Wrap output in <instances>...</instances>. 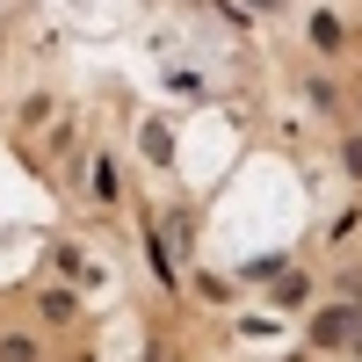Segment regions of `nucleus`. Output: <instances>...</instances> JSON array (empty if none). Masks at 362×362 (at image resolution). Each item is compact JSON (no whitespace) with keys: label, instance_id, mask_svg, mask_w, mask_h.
I'll return each mask as SVG.
<instances>
[{"label":"nucleus","instance_id":"nucleus-7","mask_svg":"<svg viewBox=\"0 0 362 362\" xmlns=\"http://www.w3.org/2000/svg\"><path fill=\"white\" fill-rule=\"evenodd\" d=\"M341 167H348V174H362V138H348V153H341Z\"/></svg>","mask_w":362,"mask_h":362},{"label":"nucleus","instance_id":"nucleus-3","mask_svg":"<svg viewBox=\"0 0 362 362\" xmlns=\"http://www.w3.org/2000/svg\"><path fill=\"white\" fill-rule=\"evenodd\" d=\"M145 160H160V167L174 160V138H167V124H145Z\"/></svg>","mask_w":362,"mask_h":362},{"label":"nucleus","instance_id":"nucleus-1","mask_svg":"<svg viewBox=\"0 0 362 362\" xmlns=\"http://www.w3.org/2000/svg\"><path fill=\"white\" fill-rule=\"evenodd\" d=\"M355 334H362V297H355V305H334V312L312 326V341H319V348H341V341H355Z\"/></svg>","mask_w":362,"mask_h":362},{"label":"nucleus","instance_id":"nucleus-6","mask_svg":"<svg viewBox=\"0 0 362 362\" xmlns=\"http://www.w3.org/2000/svg\"><path fill=\"white\" fill-rule=\"evenodd\" d=\"M95 196H102V203L116 196V160H95Z\"/></svg>","mask_w":362,"mask_h":362},{"label":"nucleus","instance_id":"nucleus-5","mask_svg":"<svg viewBox=\"0 0 362 362\" xmlns=\"http://www.w3.org/2000/svg\"><path fill=\"white\" fill-rule=\"evenodd\" d=\"M312 44H319V51H341V22H334V15H312Z\"/></svg>","mask_w":362,"mask_h":362},{"label":"nucleus","instance_id":"nucleus-8","mask_svg":"<svg viewBox=\"0 0 362 362\" xmlns=\"http://www.w3.org/2000/svg\"><path fill=\"white\" fill-rule=\"evenodd\" d=\"M355 355H362V334H355Z\"/></svg>","mask_w":362,"mask_h":362},{"label":"nucleus","instance_id":"nucleus-2","mask_svg":"<svg viewBox=\"0 0 362 362\" xmlns=\"http://www.w3.org/2000/svg\"><path fill=\"white\" fill-rule=\"evenodd\" d=\"M268 297H276V312H297V305L312 297V283H305V276L290 268V276H276V290H268Z\"/></svg>","mask_w":362,"mask_h":362},{"label":"nucleus","instance_id":"nucleus-4","mask_svg":"<svg viewBox=\"0 0 362 362\" xmlns=\"http://www.w3.org/2000/svg\"><path fill=\"white\" fill-rule=\"evenodd\" d=\"M0 362H37V341L29 334H0Z\"/></svg>","mask_w":362,"mask_h":362}]
</instances>
